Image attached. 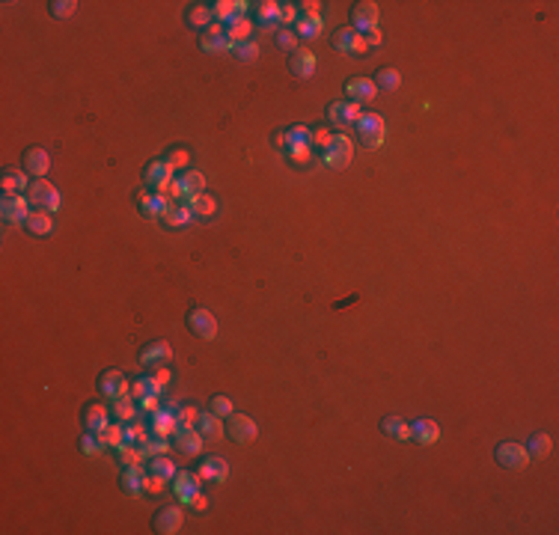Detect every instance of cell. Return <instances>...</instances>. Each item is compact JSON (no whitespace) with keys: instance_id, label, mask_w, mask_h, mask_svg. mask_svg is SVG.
<instances>
[{"instance_id":"cell-1","label":"cell","mask_w":559,"mask_h":535,"mask_svg":"<svg viewBox=\"0 0 559 535\" xmlns=\"http://www.w3.org/2000/svg\"><path fill=\"white\" fill-rule=\"evenodd\" d=\"M27 199H30V205H33V208H39V212H48V214L60 212V205H62L60 191L48 182V178H33L30 187H27Z\"/></svg>"},{"instance_id":"cell-2","label":"cell","mask_w":559,"mask_h":535,"mask_svg":"<svg viewBox=\"0 0 559 535\" xmlns=\"http://www.w3.org/2000/svg\"><path fill=\"white\" fill-rule=\"evenodd\" d=\"M357 134H360L363 146L369 149H381L384 146V137H387V122L381 113H360V119H357Z\"/></svg>"},{"instance_id":"cell-3","label":"cell","mask_w":559,"mask_h":535,"mask_svg":"<svg viewBox=\"0 0 559 535\" xmlns=\"http://www.w3.org/2000/svg\"><path fill=\"white\" fill-rule=\"evenodd\" d=\"M0 217L12 226H24L30 217V199L27 194H3L0 196Z\"/></svg>"},{"instance_id":"cell-4","label":"cell","mask_w":559,"mask_h":535,"mask_svg":"<svg viewBox=\"0 0 559 535\" xmlns=\"http://www.w3.org/2000/svg\"><path fill=\"white\" fill-rule=\"evenodd\" d=\"M494 461H497L500 467H506V470H524L533 458L526 455L524 443H518V440H506V443H500L497 449H494Z\"/></svg>"},{"instance_id":"cell-5","label":"cell","mask_w":559,"mask_h":535,"mask_svg":"<svg viewBox=\"0 0 559 535\" xmlns=\"http://www.w3.org/2000/svg\"><path fill=\"white\" fill-rule=\"evenodd\" d=\"M173 173L176 170L164 158H155L152 164H146L143 178H146V185H149L155 194H167L170 191V185H173Z\"/></svg>"},{"instance_id":"cell-6","label":"cell","mask_w":559,"mask_h":535,"mask_svg":"<svg viewBox=\"0 0 559 535\" xmlns=\"http://www.w3.org/2000/svg\"><path fill=\"white\" fill-rule=\"evenodd\" d=\"M354 161V146L345 134H333V143L324 149V164L333 167V170H342Z\"/></svg>"},{"instance_id":"cell-7","label":"cell","mask_w":559,"mask_h":535,"mask_svg":"<svg viewBox=\"0 0 559 535\" xmlns=\"http://www.w3.org/2000/svg\"><path fill=\"white\" fill-rule=\"evenodd\" d=\"M378 18H381V9H378V3H372V0H363V3L354 6L351 27H354L360 36H369L372 30H378Z\"/></svg>"},{"instance_id":"cell-8","label":"cell","mask_w":559,"mask_h":535,"mask_svg":"<svg viewBox=\"0 0 559 535\" xmlns=\"http://www.w3.org/2000/svg\"><path fill=\"white\" fill-rule=\"evenodd\" d=\"M328 119H331V125H336V128H342V131L354 128L357 119H360V104H354V101H333L331 108H328Z\"/></svg>"},{"instance_id":"cell-9","label":"cell","mask_w":559,"mask_h":535,"mask_svg":"<svg viewBox=\"0 0 559 535\" xmlns=\"http://www.w3.org/2000/svg\"><path fill=\"white\" fill-rule=\"evenodd\" d=\"M333 48L342 51V54H354V57H363L366 51H369L366 39L357 33L354 27H340V30H336V33H333Z\"/></svg>"},{"instance_id":"cell-10","label":"cell","mask_w":559,"mask_h":535,"mask_svg":"<svg viewBox=\"0 0 559 535\" xmlns=\"http://www.w3.org/2000/svg\"><path fill=\"white\" fill-rule=\"evenodd\" d=\"M226 419H229V423H226V434L235 440V443H250V440H256L259 425L253 423L250 416H244V414H229Z\"/></svg>"},{"instance_id":"cell-11","label":"cell","mask_w":559,"mask_h":535,"mask_svg":"<svg viewBox=\"0 0 559 535\" xmlns=\"http://www.w3.org/2000/svg\"><path fill=\"white\" fill-rule=\"evenodd\" d=\"M170 360H173V348H170V342H164V339H155L140 351V363L146 369H161V366H167Z\"/></svg>"},{"instance_id":"cell-12","label":"cell","mask_w":559,"mask_h":535,"mask_svg":"<svg viewBox=\"0 0 559 535\" xmlns=\"http://www.w3.org/2000/svg\"><path fill=\"white\" fill-rule=\"evenodd\" d=\"M173 443H176L178 452H185V455H199L203 452V434H199L194 425H176Z\"/></svg>"},{"instance_id":"cell-13","label":"cell","mask_w":559,"mask_h":535,"mask_svg":"<svg viewBox=\"0 0 559 535\" xmlns=\"http://www.w3.org/2000/svg\"><path fill=\"white\" fill-rule=\"evenodd\" d=\"M99 393L108 396L110 402H113V398L131 393V387H128V381H125V375L119 369H104L101 377H99Z\"/></svg>"},{"instance_id":"cell-14","label":"cell","mask_w":559,"mask_h":535,"mask_svg":"<svg viewBox=\"0 0 559 535\" xmlns=\"http://www.w3.org/2000/svg\"><path fill=\"white\" fill-rule=\"evenodd\" d=\"M199 45H203V51H208V54H224V51H232V39L226 36V27L215 21V24L203 33Z\"/></svg>"},{"instance_id":"cell-15","label":"cell","mask_w":559,"mask_h":535,"mask_svg":"<svg viewBox=\"0 0 559 535\" xmlns=\"http://www.w3.org/2000/svg\"><path fill=\"white\" fill-rule=\"evenodd\" d=\"M187 324H191V330L197 333L199 339H208V342H212V339L217 337V319H215L208 309H191V316H187Z\"/></svg>"},{"instance_id":"cell-16","label":"cell","mask_w":559,"mask_h":535,"mask_svg":"<svg viewBox=\"0 0 559 535\" xmlns=\"http://www.w3.org/2000/svg\"><path fill=\"white\" fill-rule=\"evenodd\" d=\"M173 205H176V203H173V199L167 196V194H155V191H143V194H140V212L149 214V217L161 220Z\"/></svg>"},{"instance_id":"cell-17","label":"cell","mask_w":559,"mask_h":535,"mask_svg":"<svg viewBox=\"0 0 559 535\" xmlns=\"http://www.w3.org/2000/svg\"><path fill=\"white\" fill-rule=\"evenodd\" d=\"M199 479L203 482H215V485H224L226 476H229V464L220 455H208L203 458V464H199Z\"/></svg>"},{"instance_id":"cell-18","label":"cell","mask_w":559,"mask_h":535,"mask_svg":"<svg viewBox=\"0 0 559 535\" xmlns=\"http://www.w3.org/2000/svg\"><path fill=\"white\" fill-rule=\"evenodd\" d=\"M199 485H203V479H199V473H176V479H173V491H176V497L185 502H191L197 494H199Z\"/></svg>"},{"instance_id":"cell-19","label":"cell","mask_w":559,"mask_h":535,"mask_svg":"<svg viewBox=\"0 0 559 535\" xmlns=\"http://www.w3.org/2000/svg\"><path fill=\"white\" fill-rule=\"evenodd\" d=\"M24 170L33 176V178H45V173L51 170V158L42 146H30L24 152Z\"/></svg>"},{"instance_id":"cell-20","label":"cell","mask_w":559,"mask_h":535,"mask_svg":"<svg viewBox=\"0 0 559 535\" xmlns=\"http://www.w3.org/2000/svg\"><path fill=\"white\" fill-rule=\"evenodd\" d=\"M289 69H292V75L301 78V80L312 78L315 75V54H312V51H307V48H298L289 57Z\"/></svg>"},{"instance_id":"cell-21","label":"cell","mask_w":559,"mask_h":535,"mask_svg":"<svg viewBox=\"0 0 559 535\" xmlns=\"http://www.w3.org/2000/svg\"><path fill=\"white\" fill-rule=\"evenodd\" d=\"M410 440H417L419 446H431L440 440V425L435 419H417V423H410Z\"/></svg>"},{"instance_id":"cell-22","label":"cell","mask_w":559,"mask_h":535,"mask_svg":"<svg viewBox=\"0 0 559 535\" xmlns=\"http://www.w3.org/2000/svg\"><path fill=\"white\" fill-rule=\"evenodd\" d=\"M277 146H286V149H292V146H312V128L303 122H294L289 125L286 134H277Z\"/></svg>"},{"instance_id":"cell-23","label":"cell","mask_w":559,"mask_h":535,"mask_svg":"<svg viewBox=\"0 0 559 535\" xmlns=\"http://www.w3.org/2000/svg\"><path fill=\"white\" fill-rule=\"evenodd\" d=\"M194 428L199 434H203V440L208 437V440H220L226 434V428H224V423H220V416L217 414H212V411H203L197 416V423H194Z\"/></svg>"},{"instance_id":"cell-24","label":"cell","mask_w":559,"mask_h":535,"mask_svg":"<svg viewBox=\"0 0 559 535\" xmlns=\"http://www.w3.org/2000/svg\"><path fill=\"white\" fill-rule=\"evenodd\" d=\"M178 527H182V509H178V506L161 509V511L155 515V532L173 535V532H178Z\"/></svg>"},{"instance_id":"cell-25","label":"cell","mask_w":559,"mask_h":535,"mask_svg":"<svg viewBox=\"0 0 559 535\" xmlns=\"http://www.w3.org/2000/svg\"><path fill=\"white\" fill-rule=\"evenodd\" d=\"M108 423H110V411L104 405H90L83 411V428H87V434H99Z\"/></svg>"},{"instance_id":"cell-26","label":"cell","mask_w":559,"mask_h":535,"mask_svg":"<svg viewBox=\"0 0 559 535\" xmlns=\"http://www.w3.org/2000/svg\"><path fill=\"white\" fill-rule=\"evenodd\" d=\"M322 30H324L322 15H298V21H294V36L298 39H319Z\"/></svg>"},{"instance_id":"cell-27","label":"cell","mask_w":559,"mask_h":535,"mask_svg":"<svg viewBox=\"0 0 559 535\" xmlns=\"http://www.w3.org/2000/svg\"><path fill=\"white\" fill-rule=\"evenodd\" d=\"M345 92H348V101H354V104L369 101V99L375 96V80H369V78H354V80L345 83Z\"/></svg>"},{"instance_id":"cell-28","label":"cell","mask_w":559,"mask_h":535,"mask_svg":"<svg viewBox=\"0 0 559 535\" xmlns=\"http://www.w3.org/2000/svg\"><path fill=\"white\" fill-rule=\"evenodd\" d=\"M122 488H125V494H131V497L146 494V470L143 467H125Z\"/></svg>"},{"instance_id":"cell-29","label":"cell","mask_w":559,"mask_h":535,"mask_svg":"<svg viewBox=\"0 0 559 535\" xmlns=\"http://www.w3.org/2000/svg\"><path fill=\"white\" fill-rule=\"evenodd\" d=\"M149 428H152V434L173 437V432H176V414H173V411H164V407H158V411H152Z\"/></svg>"},{"instance_id":"cell-30","label":"cell","mask_w":559,"mask_h":535,"mask_svg":"<svg viewBox=\"0 0 559 535\" xmlns=\"http://www.w3.org/2000/svg\"><path fill=\"white\" fill-rule=\"evenodd\" d=\"M187 205H191V212H194V217H215L217 214V199L215 196H208L206 191L203 194H194V196H187Z\"/></svg>"},{"instance_id":"cell-31","label":"cell","mask_w":559,"mask_h":535,"mask_svg":"<svg viewBox=\"0 0 559 535\" xmlns=\"http://www.w3.org/2000/svg\"><path fill=\"white\" fill-rule=\"evenodd\" d=\"M524 449H526V455H530V458H547V455H551V449H553L551 434H544V432L530 434V437H526V443H524Z\"/></svg>"},{"instance_id":"cell-32","label":"cell","mask_w":559,"mask_h":535,"mask_svg":"<svg viewBox=\"0 0 559 535\" xmlns=\"http://www.w3.org/2000/svg\"><path fill=\"white\" fill-rule=\"evenodd\" d=\"M191 220H194V212H191V205H185V203H176L170 212H167L164 217H161V223H167V226H173V229H185V226H191Z\"/></svg>"},{"instance_id":"cell-33","label":"cell","mask_w":559,"mask_h":535,"mask_svg":"<svg viewBox=\"0 0 559 535\" xmlns=\"http://www.w3.org/2000/svg\"><path fill=\"white\" fill-rule=\"evenodd\" d=\"M30 173H18V170H3V178H0V187L3 194H27L30 187Z\"/></svg>"},{"instance_id":"cell-34","label":"cell","mask_w":559,"mask_h":535,"mask_svg":"<svg viewBox=\"0 0 559 535\" xmlns=\"http://www.w3.org/2000/svg\"><path fill=\"white\" fill-rule=\"evenodd\" d=\"M96 437L101 440L104 449H119L125 443V425L122 423H108Z\"/></svg>"},{"instance_id":"cell-35","label":"cell","mask_w":559,"mask_h":535,"mask_svg":"<svg viewBox=\"0 0 559 535\" xmlns=\"http://www.w3.org/2000/svg\"><path fill=\"white\" fill-rule=\"evenodd\" d=\"M137 407H140V405H137V398L131 393L113 398V416L119 419V423H131V419L137 416Z\"/></svg>"},{"instance_id":"cell-36","label":"cell","mask_w":559,"mask_h":535,"mask_svg":"<svg viewBox=\"0 0 559 535\" xmlns=\"http://www.w3.org/2000/svg\"><path fill=\"white\" fill-rule=\"evenodd\" d=\"M256 24L280 27V3H274V0H262V3H256Z\"/></svg>"},{"instance_id":"cell-37","label":"cell","mask_w":559,"mask_h":535,"mask_svg":"<svg viewBox=\"0 0 559 535\" xmlns=\"http://www.w3.org/2000/svg\"><path fill=\"white\" fill-rule=\"evenodd\" d=\"M381 432L390 440H410V423H405L402 416H384Z\"/></svg>"},{"instance_id":"cell-38","label":"cell","mask_w":559,"mask_h":535,"mask_svg":"<svg viewBox=\"0 0 559 535\" xmlns=\"http://www.w3.org/2000/svg\"><path fill=\"white\" fill-rule=\"evenodd\" d=\"M24 226L33 235H51V232H54V217H51L48 212H39V208H36V212H30Z\"/></svg>"},{"instance_id":"cell-39","label":"cell","mask_w":559,"mask_h":535,"mask_svg":"<svg viewBox=\"0 0 559 535\" xmlns=\"http://www.w3.org/2000/svg\"><path fill=\"white\" fill-rule=\"evenodd\" d=\"M226 27V36L232 39V45H238V42H250V33H253V21L244 15V18H235V21H229V24H224Z\"/></svg>"},{"instance_id":"cell-40","label":"cell","mask_w":559,"mask_h":535,"mask_svg":"<svg viewBox=\"0 0 559 535\" xmlns=\"http://www.w3.org/2000/svg\"><path fill=\"white\" fill-rule=\"evenodd\" d=\"M187 24L197 27V30H208L215 24V12H212V3H197L191 12H187Z\"/></svg>"},{"instance_id":"cell-41","label":"cell","mask_w":559,"mask_h":535,"mask_svg":"<svg viewBox=\"0 0 559 535\" xmlns=\"http://www.w3.org/2000/svg\"><path fill=\"white\" fill-rule=\"evenodd\" d=\"M164 387L155 381V375H146V377H137V384L131 387V396L140 402V398H149V396H161Z\"/></svg>"},{"instance_id":"cell-42","label":"cell","mask_w":559,"mask_h":535,"mask_svg":"<svg viewBox=\"0 0 559 535\" xmlns=\"http://www.w3.org/2000/svg\"><path fill=\"white\" fill-rule=\"evenodd\" d=\"M149 473L158 476V479H164V482H173L178 470L167 455H155V458H149Z\"/></svg>"},{"instance_id":"cell-43","label":"cell","mask_w":559,"mask_h":535,"mask_svg":"<svg viewBox=\"0 0 559 535\" xmlns=\"http://www.w3.org/2000/svg\"><path fill=\"white\" fill-rule=\"evenodd\" d=\"M399 87H402V75H399V69H381V71H375V90L393 92V90H399Z\"/></svg>"},{"instance_id":"cell-44","label":"cell","mask_w":559,"mask_h":535,"mask_svg":"<svg viewBox=\"0 0 559 535\" xmlns=\"http://www.w3.org/2000/svg\"><path fill=\"white\" fill-rule=\"evenodd\" d=\"M167 449H170V443H167V437H161V434H149L140 443V452L146 455V458H155V455H167Z\"/></svg>"},{"instance_id":"cell-45","label":"cell","mask_w":559,"mask_h":535,"mask_svg":"<svg viewBox=\"0 0 559 535\" xmlns=\"http://www.w3.org/2000/svg\"><path fill=\"white\" fill-rule=\"evenodd\" d=\"M149 437V432H146V425L143 423H125V446H140L143 440Z\"/></svg>"},{"instance_id":"cell-46","label":"cell","mask_w":559,"mask_h":535,"mask_svg":"<svg viewBox=\"0 0 559 535\" xmlns=\"http://www.w3.org/2000/svg\"><path fill=\"white\" fill-rule=\"evenodd\" d=\"M232 54L241 62H253V60H259V45L256 42H238V45H232Z\"/></svg>"},{"instance_id":"cell-47","label":"cell","mask_w":559,"mask_h":535,"mask_svg":"<svg viewBox=\"0 0 559 535\" xmlns=\"http://www.w3.org/2000/svg\"><path fill=\"white\" fill-rule=\"evenodd\" d=\"M143 452H140V446H119V461H122V464L125 467H140L143 464Z\"/></svg>"},{"instance_id":"cell-48","label":"cell","mask_w":559,"mask_h":535,"mask_svg":"<svg viewBox=\"0 0 559 535\" xmlns=\"http://www.w3.org/2000/svg\"><path fill=\"white\" fill-rule=\"evenodd\" d=\"M164 161L170 164L176 173H185V170H187V161H191V155H187V149H170Z\"/></svg>"},{"instance_id":"cell-49","label":"cell","mask_w":559,"mask_h":535,"mask_svg":"<svg viewBox=\"0 0 559 535\" xmlns=\"http://www.w3.org/2000/svg\"><path fill=\"white\" fill-rule=\"evenodd\" d=\"M75 9H78V0H54V3H51V15L69 18V15H75Z\"/></svg>"},{"instance_id":"cell-50","label":"cell","mask_w":559,"mask_h":535,"mask_svg":"<svg viewBox=\"0 0 559 535\" xmlns=\"http://www.w3.org/2000/svg\"><path fill=\"white\" fill-rule=\"evenodd\" d=\"M277 45H280L283 51H289V54H294V51H298V36H294V30L280 27V33H277Z\"/></svg>"},{"instance_id":"cell-51","label":"cell","mask_w":559,"mask_h":535,"mask_svg":"<svg viewBox=\"0 0 559 535\" xmlns=\"http://www.w3.org/2000/svg\"><path fill=\"white\" fill-rule=\"evenodd\" d=\"M298 15V3H280V27H294Z\"/></svg>"},{"instance_id":"cell-52","label":"cell","mask_w":559,"mask_h":535,"mask_svg":"<svg viewBox=\"0 0 559 535\" xmlns=\"http://www.w3.org/2000/svg\"><path fill=\"white\" fill-rule=\"evenodd\" d=\"M289 152V161L292 164H310L312 161V146H292Z\"/></svg>"},{"instance_id":"cell-53","label":"cell","mask_w":559,"mask_h":535,"mask_svg":"<svg viewBox=\"0 0 559 535\" xmlns=\"http://www.w3.org/2000/svg\"><path fill=\"white\" fill-rule=\"evenodd\" d=\"M101 449H104V446H101V440H99L96 434H83V437H81V452H83V455H99Z\"/></svg>"},{"instance_id":"cell-54","label":"cell","mask_w":559,"mask_h":535,"mask_svg":"<svg viewBox=\"0 0 559 535\" xmlns=\"http://www.w3.org/2000/svg\"><path fill=\"white\" fill-rule=\"evenodd\" d=\"M208 407H212V414H217L220 419L232 414V402H229L226 396H215V398H212V405H208Z\"/></svg>"},{"instance_id":"cell-55","label":"cell","mask_w":559,"mask_h":535,"mask_svg":"<svg viewBox=\"0 0 559 535\" xmlns=\"http://www.w3.org/2000/svg\"><path fill=\"white\" fill-rule=\"evenodd\" d=\"M197 407H182V411L176 414V425H194L197 423Z\"/></svg>"},{"instance_id":"cell-56","label":"cell","mask_w":559,"mask_h":535,"mask_svg":"<svg viewBox=\"0 0 559 535\" xmlns=\"http://www.w3.org/2000/svg\"><path fill=\"white\" fill-rule=\"evenodd\" d=\"M331 143H333V134H331L328 128H319V131H312V146H319V149H328Z\"/></svg>"},{"instance_id":"cell-57","label":"cell","mask_w":559,"mask_h":535,"mask_svg":"<svg viewBox=\"0 0 559 535\" xmlns=\"http://www.w3.org/2000/svg\"><path fill=\"white\" fill-rule=\"evenodd\" d=\"M164 485H167L164 479H158V476H152V473L146 476V494H161Z\"/></svg>"},{"instance_id":"cell-58","label":"cell","mask_w":559,"mask_h":535,"mask_svg":"<svg viewBox=\"0 0 559 535\" xmlns=\"http://www.w3.org/2000/svg\"><path fill=\"white\" fill-rule=\"evenodd\" d=\"M170 369H167V366H161V369H155V381L158 384H161V387H167V384H170Z\"/></svg>"},{"instance_id":"cell-59","label":"cell","mask_w":559,"mask_h":535,"mask_svg":"<svg viewBox=\"0 0 559 535\" xmlns=\"http://www.w3.org/2000/svg\"><path fill=\"white\" fill-rule=\"evenodd\" d=\"M187 506H191L194 511H206V509H208V500H206L203 494H197V497H194L191 502H187Z\"/></svg>"},{"instance_id":"cell-60","label":"cell","mask_w":559,"mask_h":535,"mask_svg":"<svg viewBox=\"0 0 559 535\" xmlns=\"http://www.w3.org/2000/svg\"><path fill=\"white\" fill-rule=\"evenodd\" d=\"M363 39H366V45H369V48H372V45H381V30H372V33L363 36Z\"/></svg>"}]
</instances>
